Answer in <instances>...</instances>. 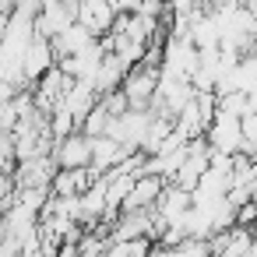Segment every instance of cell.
Returning <instances> with one entry per match:
<instances>
[{"instance_id": "cell-11", "label": "cell", "mask_w": 257, "mask_h": 257, "mask_svg": "<svg viewBox=\"0 0 257 257\" xmlns=\"http://www.w3.org/2000/svg\"><path fill=\"white\" fill-rule=\"evenodd\" d=\"M8 22H11V15L0 11V39H4V32H8Z\"/></svg>"}, {"instance_id": "cell-9", "label": "cell", "mask_w": 257, "mask_h": 257, "mask_svg": "<svg viewBox=\"0 0 257 257\" xmlns=\"http://www.w3.org/2000/svg\"><path fill=\"white\" fill-rule=\"evenodd\" d=\"M166 257H211V250H208V239H180L176 246H169L166 250Z\"/></svg>"}, {"instance_id": "cell-10", "label": "cell", "mask_w": 257, "mask_h": 257, "mask_svg": "<svg viewBox=\"0 0 257 257\" xmlns=\"http://www.w3.org/2000/svg\"><path fill=\"white\" fill-rule=\"evenodd\" d=\"M236 225H243V229H253L257 225V204H253V197L236 208Z\"/></svg>"}, {"instance_id": "cell-2", "label": "cell", "mask_w": 257, "mask_h": 257, "mask_svg": "<svg viewBox=\"0 0 257 257\" xmlns=\"http://www.w3.org/2000/svg\"><path fill=\"white\" fill-rule=\"evenodd\" d=\"M50 155H53L57 169H85L92 162V138L81 134V131H71V134H64V138L53 141Z\"/></svg>"}, {"instance_id": "cell-6", "label": "cell", "mask_w": 257, "mask_h": 257, "mask_svg": "<svg viewBox=\"0 0 257 257\" xmlns=\"http://www.w3.org/2000/svg\"><path fill=\"white\" fill-rule=\"evenodd\" d=\"M162 187H166V180H162V176H152V173L134 176V187L127 190V197H123L120 211H145V208H152V204L159 201Z\"/></svg>"}, {"instance_id": "cell-1", "label": "cell", "mask_w": 257, "mask_h": 257, "mask_svg": "<svg viewBox=\"0 0 257 257\" xmlns=\"http://www.w3.org/2000/svg\"><path fill=\"white\" fill-rule=\"evenodd\" d=\"M159 74H162V67H148V64H134L123 74L120 92L127 95V106L131 109H152L155 88H159Z\"/></svg>"}, {"instance_id": "cell-8", "label": "cell", "mask_w": 257, "mask_h": 257, "mask_svg": "<svg viewBox=\"0 0 257 257\" xmlns=\"http://www.w3.org/2000/svg\"><path fill=\"white\" fill-rule=\"evenodd\" d=\"M95 36L85 29V25H78V22H71L64 32H57L50 43H53V53H57V60H64V57H74V53H81L88 43H92Z\"/></svg>"}, {"instance_id": "cell-7", "label": "cell", "mask_w": 257, "mask_h": 257, "mask_svg": "<svg viewBox=\"0 0 257 257\" xmlns=\"http://www.w3.org/2000/svg\"><path fill=\"white\" fill-rule=\"evenodd\" d=\"M123 155H127V148H123L120 141H113L109 134H99V138H92V162H88V169H92L95 176H102V173H109L113 166H120Z\"/></svg>"}, {"instance_id": "cell-4", "label": "cell", "mask_w": 257, "mask_h": 257, "mask_svg": "<svg viewBox=\"0 0 257 257\" xmlns=\"http://www.w3.org/2000/svg\"><path fill=\"white\" fill-rule=\"evenodd\" d=\"M113 18H116V8L113 0H78V25H85L92 36H106L113 29Z\"/></svg>"}, {"instance_id": "cell-5", "label": "cell", "mask_w": 257, "mask_h": 257, "mask_svg": "<svg viewBox=\"0 0 257 257\" xmlns=\"http://www.w3.org/2000/svg\"><path fill=\"white\" fill-rule=\"evenodd\" d=\"M204 141L211 152H222V155H236L239 152V120L236 116H215L204 131Z\"/></svg>"}, {"instance_id": "cell-3", "label": "cell", "mask_w": 257, "mask_h": 257, "mask_svg": "<svg viewBox=\"0 0 257 257\" xmlns=\"http://www.w3.org/2000/svg\"><path fill=\"white\" fill-rule=\"evenodd\" d=\"M50 67H57V53H53V43L43 39V36H32V43L25 46V57H22V74L29 85H36Z\"/></svg>"}]
</instances>
